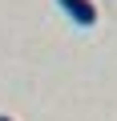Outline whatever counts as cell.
<instances>
[{"label":"cell","instance_id":"7a4b0ae2","mask_svg":"<svg viewBox=\"0 0 117 121\" xmlns=\"http://www.w3.org/2000/svg\"><path fill=\"white\" fill-rule=\"evenodd\" d=\"M0 121H12V117H8V113H0Z\"/></svg>","mask_w":117,"mask_h":121},{"label":"cell","instance_id":"6da1fadb","mask_svg":"<svg viewBox=\"0 0 117 121\" xmlns=\"http://www.w3.org/2000/svg\"><path fill=\"white\" fill-rule=\"evenodd\" d=\"M56 4H61L81 28H89V24H97V4L93 0H56Z\"/></svg>","mask_w":117,"mask_h":121}]
</instances>
